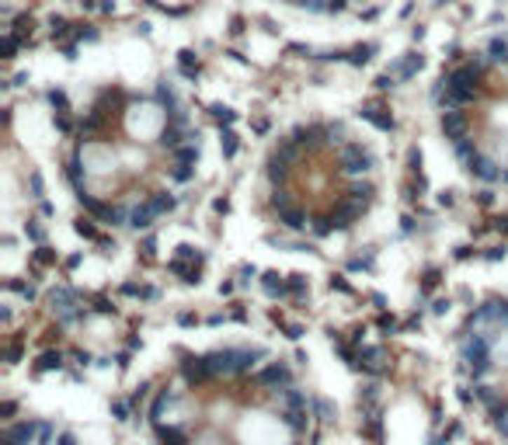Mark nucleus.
Wrapping results in <instances>:
<instances>
[{
	"label": "nucleus",
	"mask_w": 508,
	"mask_h": 445,
	"mask_svg": "<svg viewBox=\"0 0 508 445\" xmlns=\"http://www.w3.org/2000/svg\"><path fill=\"white\" fill-rule=\"evenodd\" d=\"M456 160L484 184H508V39L460 60L435 88Z\"/></svg>",
	"instance_id": "nucleus-1"
},
{
	"label": "nucleus",
	"mask_w": 508,
	"mask_h": 445,
	"mask_svg": "<svg viewBox=\"0 0 508 445\" xmlns=\"http://www.w3.org/2000/svg\"><path fill=\"white\" fill-rule=\"evenodd\" d=\"M49 310L56 313V320H60V324H74V320H81V317H84V310L77 306V292H70L67 285H60V289H53V292H49Z\"/></svg>",
	"instance_id": "nucleus-2"
},
{
	"label": "nucleus",
	"mask_w": 508,
	"mask_h": 445,
	"mask_svg": "<svg viewBox=\"0 0 508 445\" xmlns=\"http://www.w3.org/2000/svg\"><path fill=\"white\" fill-rule=\"evenodd\" d=\"M254 386H268V390L279 397L282 390L293 386V372H289L286 362H272V365H265L261 372H254Z\"/></svg>",
	"instance_id": "nucleus-3"
},
{
	"label": "nucleus",
	"mask_w": 508,
	"mask_h": 445,
	"mask_svg": "<svg viewBox=\"0 0 508 445\" xmlns=\"http://www.w3.org/2000/svg\"><path fill=\"white\" fill-rule=\"evenodd\" d=\"M42 421H11L4 432V445H35Z\"/></svg>",
	"instance_id": "nucleus-4"
},
{
	"label": "nucleus",
	"mask_w": 508,
	"mask_h": 445,
	"mask_svg": "<svg viewBox=\"0 0 508 445\" xmlns=\"http://www.w3.org/2000/svg\"><path fill=\"white\" fill-rule=\"evenodd\" d=\"M181 376H185V383L188 386H202V383H209L216 372H212V365H209V358H195V355H185V362H181Z\"/></svg>",
	"instance_id": "nucleus-5"
},
{
	"label": "nucleus",
	"mask_w": 508,
	"mask_h": 445,
	"mask_svg": "<svg viewBox=\"0 0 508 445\" xmlns=\"http://www.w3.org/2000/svg\"><path fill=\"white\" fill-rule=\"evenodd\" d=\"M209 365L216 376H240V348H223V352H212Z\"/></svg>",
	"instance_id": "nucleus-6"
},
{
	"label": "nucleus",
	"mask_w": 508,
	"mask_h": 445,
	"mask_svg": "<svg viewBox=\"0 0 508 445\" xmlns=\"http://www.w3.org/2000/svg\"><path fill=\"white\" fill-rule=\"evenodd\" d=\"M286 4H296V7H306V11H320V14H338V11H355L366 0H286Z\"/></svg>",
	"instance_id": "nucleus-7"
},
{
	"label": "nucleus",
	"mask_w": 508,
	"mask_h": 445,
	"mask_svg": "<svg viewBox=\"0 0 508 445\" xmlns=\"http://www.w3.org/2000/svg\"><path fill=\"white\" fill-rule=\"evenodd\" d=\"M174 400H178L174 390H160V393L153 397V404H150V421H153V425H164V411H167Z\"/></svg>",
	"instance_id": "nucleus-8"
},
{
	"label": "nucleus",
	"mask_w": 508,
	"mask_h": 445,
	"mask_svg": "<svg viewBox=\"0 0 508 445\" xmlns=\"http://www.w3.org/2000/svg\"><path fill=\"white\" fill-rule=\"evenodd\" d=\"M359 369L380 376L387 365H383V348H359Z\"/></svg>",
	"instance_id": "nucleus-9"
},
{
	"label": "nucleus",
	"mask_w": 508,
	"mask_h": 445,
	"mask_svg": "<svg viewBox=\"0 0 508 445\" xmlns=\"http://www.w3.org/2000/svg\"><path fill=\"white\" fill-rule=\"evenodd\" d=\"M153 432H157V442L160 445H188L185 432L178 425H153Z\"/></svg>",
	"instance_id": "nucleus-10"
},
{
	"label": "nucleus",
	"mask_w": 508,
	"mask_h": 445,
	"mask_svg": "<svg viewBox=\"0 0 508 445\" xmlns=\"http://www.w3.org/2000/svg\"><path fill=\"white\" fill-rule=\"evenodd\" d=\"M261 289H265L272 299H286V296H289V289H286V278H282V275H275V271H268V275L261 278Z\"/></svg>",
	"instance_id": "nucleus-11"
},
{
	"label": "nucleus",
	"mask_w": 508,
	"mask_h": 445,
	"mask_svg": "<svg viewBox=\"0 0 508 445\" xmlns=\"http://www.w3.org/2000/svg\"><path fill=\"white\" fill-rule=\"evenodd\" d=\"M306 425H310L306 407H289V411H286V428H289V432H303Z\"/></svg>",
	"instance_id": "nucleus-12"
},
{
	"label": "nucleus",
	"mask_w": 508,
	"mask_h": 445,
	"mask_svg": "<svg viewBox=\"0 0 508 445\" xmlns=\"http://www.w3.org/2000/svg\"><path fill=\"white\" fill-rule=\"evenodd\" d=\"M53 369H63V352H42L39 362H35V372H53Z\"/></svg>",
	"instance_id": "nucleus-13"
},
{
	"label": "nucleus",
	"mask_w": 508,
	"mask_h": 445,
	"mask_svg": "<svg viewBox=\"0 0 508 445\" xmlns=\"http://www.w3.org/2000/svg\"><path fill=\"white\" fill-rule=\"evenodd\" d=\"M362 435L380 445V442H383V421H380L376 414H369V418H366V425H362Z\"/></svg>",
	"instance_id": "nucleus-14"
},
{
	"label": "nucleus",
	"mask_w": 508,
	"mask_h": 445,
	"mask_svg": "<svg viewBox=\"0 0 508 445\" xmlns=\"http://www.w3.org/2000/svg\"><path fill=\"white\" fill-rule=\"evenodd\" d=\"M376 327H380L383 334H397V331H401V324H397V317H394V313H387V310H383V313L376 317Z\"/></svg>",
	"instance_id": "nucleus-15"
},
{
	"label": "nucleus",
	"mask_w": 508,
	"mask_h": 445,
	"mask_svg": "<svg viewBox=\"0 0 508 445\" xmlns=\"http://www.w3.org/2000/svg\"><path fill=\"white\" fill-rule=\"evenodd\" d=\"M286 289H289L293 299H296V296H306V275H289V278H286Z\"/></svg>",
	"instance_id": "nucleus-16"
},
{
	"label": "nucleus",
	"mask_w": 508,
	"mask_h": 445,
	"mask_svg": "<svg viewBox=\"0 0 508 445\" xmlns=\"http://www.w3.org/2000/svg\"><path fill=\"white\" fill-rule=\"evenodd\" d=\"M111 414H115V421H129L132 418V404L129 400H111Z\"/></svg>",
	"instance_id": "nucleus-17"
},
{
	"label": "nucleus",
	"mask_w": 508,
	"mask_h": 445,
	"mask_svg": "<svg viewBox=\"0 0 508 445\" xmlns=\"http://www.w3.org/2000/svg\"><path fill=\"white\" fill-rule=\"evenodd\" d=\"M7 289H14L18 296H25V299H32L35 296V285H28V282H21V278H7Z\"/></svg>",
	"instance_id": "nucleus-18"
},
{
	"label": "nucleus",
	"mask_w": 508,
	"mask_h": 445,
	"mask_svg": "<svg viewBox=\"0 0 508 445\" xmlns=\"http://www.w3.org/2000/svg\"><path fill=\"white\" fill-rule=\"evenodd\" d=\"M146 397H150V383H139V386L132 390V397H129V404H132V411H139Z\"/></svg>",
	"instance_id": "nucleus-19"
},
{
	"label": "nucleus",
	"mask_w": 508,
	"mask_h": 445,
	"mask_svg": "<svg viewBox=\"0 0 508 445\" xmlns=\"http://www.w3.org/2000/svg\"><path fill=\"white\" fill-rule=\"evenodd\" d=\"M14 414H18V404H14V400H4V407H0V418L11 425V421H14Z\"/></svg>",
	"instance_id": "nucleus-20"
},
{
	"label": "nucleus",
	"mask_w": 508,
	"mask_h": 445,
	"mask_svg": "<svg viewBox=\"0 0 508 445\" xmlns=\"http://www.w3.org/2000/svg\"><path fill=\"white\" fill-rule=\"evenodd\" d=\"M77 233H81V237H91V240L98 237V230L91 226V219H81V223H77Z\"/></svg>",
	"instance_id": "nucleus-21"
},
{
	"label": "nucleus",
	"mask_w": 508,
	"mask_h": 445,
	"mask_svg": "<svg viewBox=\"0 0 508 445\" xmlns=\"http://www.w3.org/2000/svg\"><path fill=\"white\" fill-rule=\"evenodd\" d=\"M18 358H21V341H11L7 345V365H14Z\"/></svg>",
	"instance_id": "nucleus-22"
},
{
	"label": "nucleus",
	"mask_w": 508,
	"mask_h": 445,
	"mask_svg": "<svg viewBox=\"0 0 508 445\" xmlns=\"http://www.w3.org/2000/svg\"><path fill=\"white\" fill-rule=\"evenodd\" d=\"M49 261H53V251L49 247H39L35 251V265H49Z\"/></svg>",
	"instance_id": "nucleus-23"
},
{
	"label": "nucleus",
	"mask_w": 508,
	"mask_h": 445,
	"mask_svg": "<svg viewBox=\"0 0 508 445\" xmlns=\"http://www.w3.org/2000/svg\"><path fill=\"white\" fill-rule=\"evenodd\" d=\"M460 432H463V425H460V421H453V425L446 428V435H442V442H449V439H456ZM442 442H439V445H442Z\"/></svg>",
	"instance_id": "nucleus-24"
},
{
	"label": "nucleus",
	"mask_w": 508,
	"mask_h": 445,
	"mask_svg": "<svg viewBox=\"0 0 508 445\" xmlns=\"http://www.w3.org/2000/svg\"><path fill=\"white\" fill-rule=\"evenodd\" d=\"M331 289H338V292H352V285H348L341 275H334V278H331Z\"/></svg>",
	"instance_id": "nucleus-25"
},
{
	"label": "nucleus",
	"mask_w": 508,
	"mask_h": 445,
	"mask_svg": "<svg viewBox=\"0 0 508 445\" xmlns=\"http://www.w3.org/2000/svg\"><path fill=\"white\" fill-rule=\"evenodd\" d=\"M435 282H439V271H428V275H425V292H432Z\"/></svg>",
	"instance_id": "nucleus-26"
},
{
	"label": "nucleus",
	"mask_w": 508,
	"mask_h": 445,
	"mask_svg": "<svg viewBox=\"0 0 508 445\" xmlns=\"http://www.w3.org/2000/svg\"><path fill=\"white\" fill-rule=\"evenodd\" d=\"M230 317L244 324V320H247V310H244V306H230Z\"/></svg>",
	"instance_id": "nucleus-27"
},
{
	"label": "nucleus",
	"mask_w": 508,
	"mask_h": 445,
	"mask_svg": "<svg viewBox=\"0 0 508 445\" xmlns=\"http://www.w3.org/2000/svg\"><path fill=\"white\" fill-rule=\"evenodd\" d=\"M456 397H460V404H467V407H470V404H474V397H477V393H474V397H470V390H467V386H460V393H456Z\"/></svg>",
	"instance_id": "nucleus-28"
},
{
	"label": "nucleus",
	"mask_w": 508,
	"mask_h": 445,
	"mask_svg": "<svg viewBox=\"0 0 508 445\" xmlns=\"http://www.w3.org/2000/svg\"><path fill=\"white\" fill-rule=\"evenodd\" d=\"M74 362L77 365H91V352H74Z\"/></svg>",
	"instance_id": "nucleus-29"
},
{
	"label": "nucleus",
	"mask_w": 508,
	"mask_h": 445,
	"mask_svg": "<svg viewBox=\"0 0 508 445\" xmlns=\"http://www.w3.org/2000/svg\"><path fill=\"white\" fill-rule=\"evenodd\" d=\"M56 445H77V439H74V435H70V432H63V435H60V439H56Z\"/></svg>",
	"instance_id": "nucleus-30"
},
{
	"label": "nucleus",
	"mask_w": 508,
	"mask_h": 445,
	"mask_svg": "<svg viewBox=\"0 0 508 445\" xmlns=\"http://www.w3.org/2000/svg\"><path fill=\"white\" fill-rule=\"evenodd\" d=\"M432 310H435V313H446V310H449V299H435V306H432Z\"/></svg>",
	"instance_id": "nucleus-31"
},
{
	"label": "nucleus",
	"mask_w": 508,
	"mask_h": 445,
	"mask_svg": "<svg viewBox=\"0 0 508 445\" xmlns=\"http://www.w3.org/2000/svg\"><path fill=\"white\" fill-rule=\"evenodd\" d=\"M488 258H491V261H498V258H505V251H502V247H491V251H488Z\"/></svg>",
	"instance_id": "nucleus-32"
},
{
	"label": "nucleus",
	"mask_w": 508,
	"mask_h": 445,
	"mask_svg": "<svg viewBox=\"0 0 508 445\" xmlns=\"http://www.w3.org/2000/svg\"><path fill=\"white\" fill-rule=\"evenodd\" d=\"M178 324H185V327H188V324H195V317H192V313H178Z\"/></svg>",
	"instance_id": "nucleus-33"
}]
</instances>
